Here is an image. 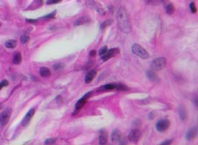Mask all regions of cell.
I'll return each instance as SVG.
<instances>
[{"mask_svg": "<svg viewBox=\"0 0 198 145\" xmlns=\"http://www.w3.org/2000/svg\"><path fill=\"white\" fill-rule=\"evenodd\" d=\"M117 23L119 28L123 33H129L131 31V25L129 16H128L127 11L123 7L119 9L117 12Z\"/></svg>", "mask_w": 198, "mask_h": 145, "instance_id": "6da1fadb", "label": "cell"}, {"mask_svg": "<svg viewBox=\"0 0 198 145\" xmlns=\"http://www.w3.org/2000/svg\"><path fill=\"white\" fill-rule=\"evenodd\" d=\"M167 65V59L165 57H158L151 62V68L153 71H160L163 69Z\"/></svg>", "mask_w": 198, "mask_h": 145, "instance_id": "7a4b0ae2", "label": "cell"}, {"mask_svg": "<svg viewBox=\"0 0 198 145\" xmlns=\"http://www.w3.org/2000/svg\"><path fill=\"white\" fill-rule=\"evenodd\" d=\"M132 52L137 56L142 58V59H147L149 58V53L142 47L141 45H138V44H134L132 46Z\"/></svg>", "mask_w": 198, "mask_h": 145, "instance_id": "3957f363", "label": "cell"}, {"mask_svg": "<svg viewBox=\"0 0 198 145\" xmlns=\"http://www.w3.org/2000/svg\"><path fill=\"white\" fill-rule=\"evenodd\" d=\"M11 114H12V108L8 107L0 114V124L1 126H5L10 120Z\"/></svg>", "mask_w": 198, "mask_h": 145, "instance_id": "277c9868", "label": "cell"}, {"mask_svg": "<svg viewBox=\"0 0 198 145\" xmlns=\"http://www.w3.org/2000/svg\"><path fill=\"white\" fill-rule=\"evenodd\" d=\"M170 126V121L168 119H164V120H159L156 125V128L159 132H166Z\"/></svg>", "mask_w": 198, "mask_h": 145, "instance_id": "5b68a950", "label": "cell"}, {"mask_svg": "<svg viewBox=\"0 0 198 145\" xmlns=\"http://www.w3.org/2000/svg\"><path fill=\"white\" fill-rule=\"evenodd\" d=\"M140 137H141L140 130L138 129H133L129 132V136H128V138H129V141L133 142V143H137V142L139 140Z\"/></svg>", "mask_w": 198, "mask_h": 145, "instance_id": "8992f818", "label": "cell"}, {"mask_svg": "<svg viewBox=\"0 0 198 145\" xmlns=\"http://www.w3.org/2000/svg\"><path fill=\"white\" fill-rule=\"evenodd\" d=\"M92 95H93V92L89 91V92H88V93H86L85 95H84L82 98H80V99L77 101V103H76V106H75L76 110H79L80 108H82L83 106H84V104L86 103L88 98H89Z\"/></svg>", "mask_w": 198, "mask_h": 145, "instance_id": "52a82bcc", "label": "cell"}, {"mask_svg": "<svg viewBox=\"0 0 198 145\" xmlns=\"http://www.w3.org/2000/svg\"><path fill=\"white\" fill-rule=\"evenodd\" d=\"M118 53H119V50H118V49H116V48L110 49V50L106 51V54H104L103 56H101V59H102V61H104V62H106V61L109 60L110 58L115 56L116 55H117Z\"/></svg>", "mask_w": 198, "mask_h": 145, "instance_id": "ba28073f", "label": "cell"}, {"mask_svg": "<svg viewBox=\"0 0 198 145\" xmlns=\"http://www.w3.org/2000/svg\"><path fill=\"white\" fill-rule=\"evenodd\" d=\"M112 141L114 143H123L122 142V133L118 129H115L112 133Z\"/></svg>", "mask_w": 198, "mask_h": 145, "instance_id": "9c48e42d", "label": "cell"}, {"mask_svg": "<svg viewBox=\"0 0 198 145\" xmlns=\"http://www.w3.org/2000/svg\"><path fill=\"white\" fill-rule=\"evenodd\" d=\"M34 113H35V109L34 108H31L28 111V113L27 114H26V116L24 117V119H23L22 122H21V125L23 126H26L30 122L31 119L33 118V116L34 115Z\"/></svg>", "mask_w": 198, "mask_h": 145, "instance_id": "30bf717a", "label": "cell"}, {"mask_svg": "<svg viewBox=\"0 0 198 145\" xmlns=\"http://www.w3.org/2000/svg\"><path fill=\"white\" fill-rule=\"evenodd\" d=\"M96 74H97V72H96L95 69H93V70H90L89 72H88V74L85 76V83L86 84L91 83L93 79H94V77L96 76Z\"/></svg>", "mask_w": 198, "mask_h": 145, "instance_id": "8fae6325", "label": "cell"}, {"mask_svg": "<svg viewBox=\"0 0 198 145\" xmlns=\"http://www.w3.org/2000/svg\"><path fill=\"white\" fill-rule=\"evenodd\" d=\"M99 142L100 144H106L107 143V133L106 130H100V136H99Z\"/></svg>", "mask_w": 198, "mask_h": 145, "instance_id": "7c38bea8", "label": "cell"}, {"mask_svg": "<svg viewBox=\"0 0 198 145\" xmlns=\"http://www.w3.org/2000/svg\"><path fill=\"white\" fill-rule=\"evenodd\" d=\"M196 133H197V128L196 126L192 127V128L189 130V132L186 133V139L189 141L191 140V139H193L195 137H196Z\"/></svg>", "mask_w": 198, "mask_h": 145, "instance_id": "4fadbf2b", "label": "cell"}, {"mask_svg": "<svg viewBox=\"0 0 198 145\" xmlns=\"http://www.w3.org/2000/svg\"><path fill=\"white\" fill-rule=\"evenodd\" d=\"M147 76L150 79V80H151V81H154V82H158L159 81L158 76H157V74L155 72V71H153V70L152 71L151 70L148 71L147 72Z\"/></svg>", "mask_w": 198, "mask_h": 145, "instance_id": "5bb4252c", "label": "cell"}, {"mask_svg": "<svg viewBox=\"0 0 198 145\" xmlns=\"http://www.w3.org/2000/svg\"><path fill=\"white\" fill-rule=\"evenodd\" d=\"M116 89V83L112 84H107L106 85H103L99 89V91H112V90Z\"/></svg>", "mask_w": 198, "mask_h": 145, "instance_id": "9a60e30c", "label": "cell"}, {"mask_svg": "<svg viewBox=\"0 0 198 145\" xmlns=\"http://www.w3.org/2000/svg\"><path fill=\"white\" fill-rule=\"evenodd\" d=\"M39 74H40V75H41L42 77H49L51 75L50 70H49V69L47 68H44V67L40 68Z\"/></svg>", "mask_w": 198, "mask_h": 145, "instance_id": "2e32d148", "label": "cell"}, {"mask_svg": "<svg viewBox=\"0 0 198 145\" xmlns=\"http://www.w3.org/2000/svg\"><path fill=\"white\" fill-rule=\"evenodd\" d=\"M16 45H17L16 40L10 39V40H8V41L5 42V47L9 48V49H14V48H15Z\"/></svg>", "mask_w": 198, "mask_h": 145, "instance_id": "e0dca14e", "label": "cell"}, {"mask_svg": "<svg viewBox=\"0 0 198 145\" xmlns=\"http://www.w3.org/2000/svg\"><path fill=\"white\" fill-rule=\"evenodd\" d=\"M87 22H89V19H88L87 17H80L79 19L77 20V21H75V26H79V25H83V24H85V23Z\"/></svg>", "mask_w": 198, "mask_h": 145, "instance_id": "ac0fdd59", "label": "cell"}, {"mask_svg": "<svg viewBox=\"0 0 198 145\" xmlns=\"http://www.w3.org/2000/svg\"><path fill=\"white\" fill-rule=\"evenodd\" d=\"M179 117L182 120H185L186 117H187V114H186V110L183 106H180L179 108Z\"/></svg>", "mask_w": 198, "mask_h": 145, "instance_id": "d6986e66", "label": "cell"}, {"mask_svg": "<svg viewBox=\"0 0 198 145\" xmlns=\"http://www.w3.org/2000/svg\"><path fill=\"white\" fill-rule=\"evenodd\" d=\"M165 10H166V12H167V14L168 15H172L174 13V10H175V8H174V6L172 4H170V3H168V4H167V5H166L165 7Z\"/></svg>", "mask_w": 198, "mask_h": 145, "instance_id": "ffe728a7", "label": "cell"}, {"mask_svg": "<svg viewBox=\"0 0 198 145\" xmlns=\"http://www.w3.org/2000/svg\"><path fill=\"white\" fill-rule=\"evenodd\" d=\"M13 62L16 65H18L21 62V53L17 52V53L14 54V58H13Z\"/></svg>", "mask_w": 198, "mask_h": 145, "instance_id": "44dd1931", "label": "cell"}, {"mask_svg": "<svg viewBox=\"0 0 198 145\" xmlns=\"http://www.w3.org/2000/svg\"><path fill=\"white\" fill-rule=\"evenodd\" d=\"M115 90H116V91H128V90H129V87L123 85V84L116 83V89Z\"/></svg>", "mask_w": 198, "mask_h": 145, "instance_id": "7402d4cb", "label": "cell"}, {"mask_svg": "<svg viewBox=\"0 0 198 145\" xmlns=\"http://www.w3.org/2000/svg\"><path fill=\"white\" fill-rule=\"evenodd\" d=\"M145 3L147 4H151V5H157L160 4L162 2V0H145Z\"/></svg>", "mask_w": 198, "mask_h": 145, "instance_id": "603a6c76", "label": "cell"}, {"mask_svg": "<svg viewBox=\"0 0 198 145\" xmlns=\"http://www.w3.org/2000/svg\"><path fill=\"white\" fill-rule=\"evenodd\" d=\"M112 22H113L112 20H107V21L102 22V24H101V26H100V28H101V29L106 28V27H108V26H110V24H112Z\"/></svg>", "mask_w": 198, "mask_h": 145, "instance_id": "cb8c5ba5", "label": "cell"}, {"mask_svg": "<svg viewBox=\"0 0 198 145\" xmlns=\"http://www.w3.org/2000/svg\"><path fill=\"white\" fill-rule=\"evenodd\" d=\"M29 39H30V37L27 36V35H22L21 37V43L23 44V45H25V44H27Z\"/></svg>", "mask_w": 198, "mask_h": 145, "instance_id": "d4e9b609", "label": "cell"}, {"mask_svg": "<svg viewBox=\"0 0 198 145\" xmlns=\"http://www.w3.org/2000/svg\"><path fill=\"white\" fill-rule=\"evenodd\" d=\"M107 50H108V48H107V46H103V47L101 48L100 50H99V55H100V56H103L104 54L106 53Z\"/></svg>", "mask_w": 198, "mask_h": 145, "instance_id": "484cf974", "label": "cell"}, {"mask_svg": "<svg viewBox=\"0 0 198 145\" xmlns=\"http://www.w3.org/2000/svg\"><path fill=\"white\" fill-rule=\"evenodd\" d=\"M64 68V64L63 63H56V64H54L53 66V68L54 69L55 71L56 70H60V69H61Z\"/></svg>", "mask_w": 198, "mask_h": 145, "instance_id": "4316f807", "label": "cell"}, {"mask_svg": "<svg viewBox=\"0 0 198 145\" xmlns=\"http://www.w3.org/2000/svg\"><path fill=\"white\" fill-rule=\"evenodd\" d=\"M87 6L89 8H93L94 6V0H85Z\"/></svg>", "mask_w": 198, "mask_h": 145, "instance_id": "83f0119b", "label": "cell"}, {"mask_svg": "<svg viewBox=\"0 0 198 145\" xmlns=\"http://www.w3.org/2000/svg\"><path fill=\"white\" fill-rule=\"evenodd\" d=\"M61 2V0H48L47 4H59Z\"/></svg>", "mask_w": 198, "mask_h": 145, "instance_id": "f1b7e54d", "label": "cell"}, {"mask_svg": "<svg viewBox=\"0 0 198 145\" xmlns=\"http://www.w3.org/2000/svg\"><path fill=\"white\" fill-rule=\"evenodd\" d=\"M8 85H9V82H8V81L5 80V79H4L1 83H0V90L3 89V88H4V87H5V86H7Z\"/></svg>", "mask_w": 198, "mask_h": 145, "instance_id": "f546056e", "label": "cell"}, {"mask_svg": "<svg viewBox=\"0 0 198 145\" xmlns=\"http://www.w3.org/2000/svg\"><path fill=\"white\" fill-rule=\"evenodd\" d=\"M190 9H191V10L192 13H196V6H195V4H194V3H191V4H190Z\"/></svg>", "mask_w": 198, "mask_h": 145, "instance_id": "4dcf8cb0", "label": "cell"}, {"mask_svg": "<svg viewBox=\"0 0 198 145\" xmlns=\"http://www.w3.org/2000/svg\"><path fill=\"white\" fill-rule=\"evenodd\" d=\"M54 143H55L54 138H49L45 141V144H54Z\"/></svg>", "mask_w": 198, "mask_h": 145, "instance_id": "1f68e13d", "label": "cell"}, {"mask_svg": "<svg viewBox=\"0 0 198 145\" xmlns=\"http://www.w3.org/2000/svg\"><path fill=\"white\" fill-rule=\"evenodd\" d=\"M55 11H54V12H52L51 14H49V15H48V16H43V19H49V18H53V17H54V16H55Z\"/></svg>", "mask_w": 198, "mask_h": 145, "instance_id": "d6a6232c", "label": "cell"}, {"mask_svg": "<svg viewBox=\"0 0 198 145\" xmlns=\"http://www.w3.org/2000/svg\"><path fill=\"white\" fill-rule=\"evenodd\" d=\"M27 22H31V23H36L37 21V20H31V19H27Z\"/></svg>", "mask_w": 198, "mask_h": 145, "instance_id": "836d02e7", "label": "cell"}, {"mask_svg": "<svg viewBox=\"0 0 198 145\" xmlns=\"http://www.w3.org/2000/svg\"><path fill=\"white\" fill-rule=\"evenodd\" d=\"M95 54H96V52H95V50H92L91 52L89 53V56H91V57H94V56H95Z\"/></svg>", "mask_w": 198, "mask_h": 145, "instance_id": "e575fe53", "label": "cell"}, {"mask_svg": "<svg viewBox=\"0 0 198 145\" xmlns=\"http://www.w3.org/2000/svg\"><path fill=\"white\" fill-rule=\"evenodd\" d=\"M172 143V140H168V141H165V142H163V143H162V145H167V144H170Z\"/></svg>", "mask_w": 198, "mask_h": 145, "instance_id": "d590c367", "label": "cell"}, {"mask_svg": "<svg viewBox=\"0 0 198 145\" xmlns=\"http://www.w3.org/2000/svg\"><path fill=\"white\" fill-rule=\"evenodd\" d=\"M195 104H196V106H197V98H195Z\"/></svg>", "mask_w": 198, "mask_h": 145, "instance_id": "8d00e7d4", "label": "cell"}, {"mask_svg": "<svg viewBox=\"0 0 198 145\" xmlns=\"http://www.w3.org/2000/svg\"><path fill=\"white\" fill-rule=\"evenodd\" d=\"M1 108H2V103H0V109H1Z\"/></svg>", "mask_w": 198, "mask_h": 145, "instance_id": "74e56055", "label": "cell"}, {"mask_svg": "<svg viewBox=\"0 0 198 145\" xmlns=\"http://www.w3.org/2000/svg\"><path fill=\"white\" fill-rule=\"evenodd\" d=\"M0 26H1V24H0Z\"/></svg>", "mask_w": 198, "mask_h": 145, "instance_id": "f35d334b", "label": "cell"}]
</instances>
